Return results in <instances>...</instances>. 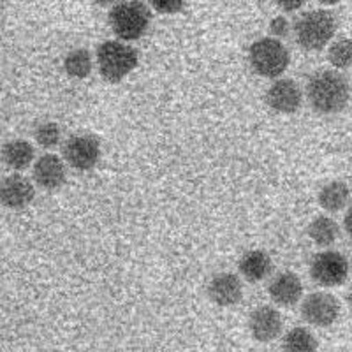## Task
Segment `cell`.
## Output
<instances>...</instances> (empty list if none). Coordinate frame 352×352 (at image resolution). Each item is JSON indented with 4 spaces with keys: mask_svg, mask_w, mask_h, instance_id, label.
Here are the masks:
<instances>
[{
    "mask_svg": "<svg viewBox=\"0 0 352 352\" xmlns=\"http://www.w3.org/2000/svg\"><path fill=\"white\" fill-rule=\"evenodd\" d=\"M351 99V87L338 71H319L307 83V100L319 115H336L344 111Z\"/></svg>",
    "mask_w": 352,
    "mask_h": 352,
    "instance_id": "1",
    "label": "cell"
},
{
    "mask_svg": "<svg viewBox=\"0 0 352 352\" xmlns=\"http://www.w3.org/2000/svg\"><path fill=\"white\" fill-rule=\"evenodd\" d=\"M268 294L278 307H294L303 296L301 278L292 272L276 273L268 285Z\"/></svg>",
    "mask_w": 352,
    "mask_h": 352,
    "instance_id": "14",
    "label": "cell"
},
{
    "mask_svg": "<svg viewBox=\"0 0 352 352\" xmlns=\"http://www.w3.org/2000/svg\"><path fill=\"white\" fill-rule=\"evenodd\" d=\"M328 60L335 69L352 67V39L342 37L331 43L328 50Z\"/></svg>",
    "mask_w": 352,
    "mask_h": 352,
    "instance_id": "21",
    "label": "cell"
},
{
    "mask_svg": "<svg viewBox=\"0 0 352 352\" xmlns=\"http://www.w3.org/2000/svg\"><path fill=\"white\" fill-rule=\"evenodd\" d=\"M317 2H320L322 6H336L340 4L342 0H317Z\"/></svg>",
    "mask_w": 352,
    "mask_h": 352,
    "instance_id": "28",
    "label": "cell"
},
{
    "mask_svg": "<svg viewBox=\"0 0 352 352\" xmlns=\"http://www.w3.org/2000/svg\"><path fill=\"white\" fill-rule=\"evenodd\" d=\"M94 69V60L90 52L85 48L71 50L64 58V71L67 72V76L74 78V80H85L90 76V72Z\"/></svg>",
    "mask_w": 352,
    "mask_h": 352,
    "instance_id": "19",
    "label": "cell"
},
{
    "mask_svg": "<svg viewBox=\"0 0 352 352\" xmlns=\"http://www.w3.org/2000/svg\"><path fill=\"white\" fill-rule=\"evenodd\" d=\"M282 349L287 352H314L319 349L316 335L307 328H292L285 333Z\"/></svg>",
    "mask_w": 352,
    "mask_h": 352,
    "instance_id": "20",
    "label": "cell"
},
{
    "mask_svg": "<svg viewBox=\"0 0 352 352\" xmlns=\"http://www.w3.org/2000/svg\"><path fill=\"white\" fill-rule=\"evenodd\" d=\"M153 11L159 14H176L185 6V0H150Z\"/></svg>",
    "mask_w": 352,
    "mask_h": 352,
    "instance_id": "23",
    "label": "cell"
},
{
    "mask_svg": "<svg viewBox=\"0 0 352 352\" xmlns=\"http://www.w3.org/2000/svg\"><path fill=\"white\" fill-rule=\"evenodd\" d=\"M97 69L108 83H120L138 67V52L122 39H109L99 44L96 53Z\"/></svg>",
    "mask_w": 352,
    "mask_h": 352,
    "instance_id": "3",
    "label": "cell"
},
{
    "mask_svg": "<svg viewBox=\"0 0 352 352\" xmlns=\"http://www.w3.org/2000/svg\"><path fill=\"white\" fill-rule=\"evenodd\" d=\"M64 160L55 153H44L34 162V182L44 190H56L65 184Z\"/></svg>",
    "mask_w": 352,
    "mask_h": 352,
    "instance_id": "13",
    "label": "cell"
},
{
    "mask_svg": "<svg viewBox=\"0 0 352 352\" xmlns=\"http://www.w3.org/2000/svg\"><path fill=\"white\" fill-rule=\"evenodd\" d=\"M310 276L320 287H338L349 276V261L338 250H322L310 261Z\"/></svg>",
    "mask_w": 352,
    "mask_h": 352,
    "instance_id": "6",
    "label": "cell"
},
{
    "mask_svg": "<svg viewBox=\"0 0 352 352\" xmlns=\"http://www.w3.org/2000/svg\"><path fill=\"white\" fill-rule=\"evenodd\" d=\"M94 2H96L97 6H100V8H106V6H111V4H115L116 0H94Z\"/></svg>",
    "mask_w": 352,
    "mask_h": 352,
    "instance_id": "27",
    "label": "cell"
},
{
    "mask_svg": "<svg viewBox=\"0 0 352 352\" xmlns=\"http://www.w3.org/2000/svg\"><path fill=\"white\" fill-rule=\"evenodd\" d=\"M152 12L143 0H124L109 11V27L122 41L141 39L148 32Z\"/></svg>",
    "mask_w": 352,
    "mask_h": 352,
    "instance_id": "4",
    "label": "cell"
},
{
    "mask_svg": "<svg viewBox=\"0 0 352 352\" xmlns=\"http://www.w3.org/2000/svg\"><path fill=\"white\" fill-rule=\"evenodd\" d=\"M264 99L273 111L280 113V115H292L303 104V90L294 80L280 78L270 85Z\"/></svg>",
    "mask_w": 352,
    "mask_h": 352,
    "instance_id": "9",
    "label": "cell"
},
{
    "mask_svg": "<svg viewBox=\"0 0 352 352\" xmlns=\"http://www.w3.org/2000/svg\"><path fill=\"white\" fill-rule=\"evenodd\" d=\"M238 270L245 280L250 284H257L272 275L273 261L270 254L264 250H248L240 257Z\"/></svg>",
    "mask_w": 352,
    "mask_h": 352,
    "instance_id": "15",
    "label": "cell"
},
{
    "mask_svg": "<svg viewBox=\"0 0 352 352\" xmlns=\"http://www.w3.org/2000/svg\"><path fill=\"white\" fill-rule=\"evenodd\" d=\"M36 197V187L27 176L18 173L6 176L0 182V203L9 210H23Z\"/></svg>",
    "mask_w": 352,
    "mask_h": 352,
    "instance_id": "12",
    "label": "cell"
},
{
    "mask_svg": "<svg viewBox=\"0 0 352 352\" xmlns=\"http://www.w3.org/2000/svg\"><path fill=\"white\" fill-rule=\"evenodd\" d=\"M319 206L329 213H336L344 210L351 201V188L345 182L342 180H333L326 184L324 187L319 190Z\"/></svg>",
    "mask_w": 352,
    "mask_h": 352,
    "instance_id": "17",
    "label": "cell"
},
{
    "mask_svg": "<svg viewBox=\"0 0 352 352\" xmlns=\"http://www.w3.org/2000/svg\"><path fill=\"white\" fill-rule=\"evenodd\" d=\"M273 2H275L276 8H280L282 11L292 12L298 11L300 8H303L307 0H273Z\"/></svg>",
    "mask_w": 352,
    "mask_h": 352,
    "instance_id": "25",
    "label": "cell"
},
{
    "mask_svg": "<svg viewBox=\"0 0 352 352\" xmlns=\"http://www.w3.org/2000/svg\"><path fill=\"white\" fill-rule=\"evenodd\" d=\"M0 159H2L6 168L18 173L30 168V164L36 159V152H34V146L28 141L11 140L0 150Z\"/></svg>",
    "mask_w": 352,
    "mask_h": 352,
    "instance_id": "16",
    "label": "cell"
},
{
    "mask_svg": "<svg viewBox=\"0 0 352 352\" xmlns=\"http://www.w3.org/2000/svg\"><path fill=\"white\" fill-rule=\"evenodd\" d=\"M307 234L317 247H331L340 238V228L331 217L319 215L310 222Z\"/></svg>",
    "mask_w": 352,
    "mask_h": 352,
    "instance_id": "18",
    "label": "cell"
},
{
    "mask_svg": "<svg viewBox=\"0 0 352 352\" xmlns=\"http://www.w3.org/2000/svg\"><path fill=\"white\" fill-rule=\"evenodd\" d=\"M289 32H291V25H289L287 18L276 16L270 21V34L276 39H284L289 36Z\"/></svg>",
    "mask_w": 352,
    "mask_h": 352,
    "instance_id": "24",
    "label": "cell"
},
{
    "mask_svg": "<svg viewBox=\"0 0 352 352\" xmlns=\"http://www.w3.org/2000/svg\"><path fill=\"white\" fill-rule=\"evenodd\" d=\"M340 316V303L331 292H312L301 303V317L316 328H329Z\"/></svg>",
    "mask_w": 352,
    "mask_h": 352,
    "instance_id": "7",
    "label": "cell"
},
{
    "mask_svg": "<svg viewBox=\"0 0 352 352\" xmlns=\"http://www.w3.org/2000/svg\"><path fill=\"white\" fill-rule=\"evenodd\" d=\"M282 329H284V320L280 312L270 305L257 307L248 317V331L254 340L263 344L276 340L282 335Z\"/></svg>",
    "mask_w": 352,
    "mask_h": 352,
    "instance_id": "10",
    "label": "cell"
},
{
    "mask_svg": "<svg viewBox=\"0 0 352 352\" xmlns=\"http://www.w3.org/2000/svg\"><path fill=\"white\" fill-rule=\"evenodd\" d=\"M34 138L43 148H55L62 140V131L55 122H43L34 131Z\"/></svg>",
    "mask_w": 352,
    "mask_h": 352,
    "instance_id": "22",
    "label": "cell"
},
{
    "mask_svg": "<svg viewBox=\"0 0 352 352\" xmlns=\"http://www.w3.org/2000/svg\"><path fill=\"white\" fill-rule=\"evenodd\" d=\"M248 64L259 76L276 80L289 69L291 53L280 39L263 37V39H257L250 44Z\"/></svg>",
    "mask_w": 352,
    "mask_h": 352,
    "instance_id": "5",
    "label": "cell"
},
{
    "mask_svg": "<svg viewBox=\"0 0 352 352\" xmlns=\"http://www.w3.org/2000/svg\"><path fill=\"white\" fill-rule=\"evenodd\" d=\"M347 303H349V308L352 310V285H351V289H349V292H347Z\"/></svg>",
    "mask_w": 352,
    "mask_h": 352,
    "instance_id": "29",
    "label": "cell"
},
{
    "mask_svg": "<svg viewBox=\"0 0 352 352\" xmlns=\"http://www.w3.org/2000/svg\"><path fill=\"white\" fill-rule=\"evenodd\" d=\"M64 159L71 168L78 171H90L100 159V143L96 136L78 134L71 136L64 144Z\"/></svg>",
    "mask_w": 352,
    "mask_h": 352,
    "instance_id": "8",
    "label": "cell"
},
{
    "mask_svg": "<svg viewBox=\"0 0 352 352\" xmlns=\"http://www.w3.org/2000/svg\"><path fill=\"white\" fill-rule=\"evenodd\" d=\"M294 39L307 52L324 50L336 34V18L328 9L303 12L292 27Z\"/></svg>",
    "mask_w": 352,
    "mask_h": 352,
    "instance_id": "2",
    "label": "cell"
},
{
    "mask_svg": "<svg viewBox=\"0 0 352 352\" xmlns=\"http://www.w3.org/2000/svg\"><path fill=\"white\" fill-rule=\"evenodd\" d=\"M344 229H345V232L349 234V238H352V204H349L347 212H345Z\"/></svg>",
    "mask_w": 352,
    "mask_h": 352,
    "instance_id": "26",
    "label": "cell"
},
{
    "mask_svg": "<svg viewBox=\"0 0 352 352\" xmlns=\"http://www.w3.org/2000/svg\"><path fill=\"white\" fill-rule=\"evenodd\" d=\"M206 294L217 307H234L243 298V282L231 272L217 273L206 287Z\"/></svg>",
    "mask_w": 352,
    "mask_h": 352,
    "instance_id": "11",
    "label": "cell"
}]
</instances>
